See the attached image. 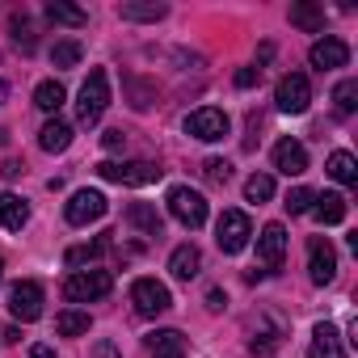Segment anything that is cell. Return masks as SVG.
<instances>
[{"mask_svg": "<svg viewBox=\"0 0 358 358\" xmlns=\"http://www.w3.org/2000/svg\"><path fill=\"white\" fill-rule=\"evenodd\" d=\"M274 169L287 173V177L308 173V148H303L299 139H278V143H274Z\"/></svg>", "mask_w": 358, "mask_h": 358, "instance_id": "obj_12", "label": "cell"}, {"mask_svg": "<svg viewBox=\"0 0 358 358\" xmlns=\"http://www.w3.org/2000/svg\"><path fill=\"white\" fill-rule=\"evenodd\" d=\"M80 55H85V47H80L76 38H64V43L51 47V64H55V68H76Z\"/></svg>", "mask_w": 358, "mask_h": 358, "instance_id": "obj_28", "label": "cell"}, {"mask_svg": "<svg viewBox=\"0 0 358 358\" xmlns=\"http://www.w3.org/2000/svg\"><path fill=\"white\" fill-rule=\"evenodd\" d=\"M47 17H51L55 26H72V30H80V26L89 22V13L76 9V5H68V0H51V5H47Z\"/></svg>", "mask_w": 358, "mask_h": 358, "instance_id": "obj_23", "label": "cell"}, {"mask_svg": "<svg viewBox=\"0 0 358 358\" xmlns=\"http://www.w3.org/2000/svg\"><path fill=\"white\" fill-rule=\"evenodd\" d=\"M106 106H110V76H106L101 68H93V72H89V80L80 85V101H76V118H80L85 127H93V122H101V114H106Z\"/></svg>", "mask_w": 358, "mask_h": 358, "instance_id": "obj_1", "label": "cell"}, {"mask_svg": "<svg viewBox=\"0 0 358 358\" xmlns=\"http://www.w3.org/2000/svg\"><path fill=\"white\" fill-rule=\"evenodd\" d=\"M333 106H337V114H354L358 110V80H341L333 89Z\"/></svg>", "mask_w": 358, "mask_h": 358, "instance_id": "obj_30", "label": "cell"}, {"mask_svg": "<svg viewBox=\"0 0 358 358\" xmlns=\"http://www.w3.org/2000/svg\"><path fill=\"white\" fill-rule=\"evenodd\" d=\"M257 257H262L270 270L282 266V257H287V232H282V224H266V228H262V236H257Z\"/></svg>", "mask_w": 358, "mask_h": 358, "instance_id": "obj_14", "label": "cell"}, {"mask_svg": "<svg viewBox=\"0 0 358 358\" xmlns=\"http://www.w3.org/2000/svg\"><path fill=\"white\" fill-rule=\"evenodd\" d=\"M30 358H55V350H51V345H34Z\"/></svg>", "mask_w": 358, "mask_h": 358, "instance_id": "obj_39", "label": "cell"}, {"mask_svg": "<svg viewBox=\"0 0 358 358\" xmlns=\"http://www.w3.org/2000/svg\"><path fill=\"white\" fill-rule=\"evenodd\" d=\"M68 143H72V127H68L64 118H51V122L38 131V148H43V152H68Z\"/></svg>", "mask_w": 358, "mask_h": 358, "instance_id": "obj_19", "label": "cell"}, {"mask_svg": "<svg viewBox=\"0 0 358 358\" xmlns=\"http://www.w3.org/2000/svg\"><path fill=\"white\" fill-rule=\"evenodd\" d=\"M122 143H127V135H122V131H118V127H114V131H106V135H101V148H106V152H118V148H122Z\"/></svg>", "mask_w": 358, "mask_h": 358, "instance_id": "obj_36", "label": "cell"}, {"mask_svg": "<svg viewBox=\"0 0 358 358\" xmlns=\"http://www.w3.org/2000/svg\"><path fill=\"white\" fill-rule=\"evenodd\" d=\"M224 303H228V295H224L220 287H215V291H207V308H211V312H220Z\"/></svg>", "mask_w": 358, "mask_h": 358, "instance_id": "obj_37", "label": "cell"}, {"mask_svg": "<svg viewBox=\"0 0 358 358\" xmlns=\"http://www.w3.org/2000/svg\"><path fill=\"white\" fill-rule=\"evenodd\" d=\"M169 215L182 224V228H203L207 224V199L199 194V190H190V186H173L169 190Z\"/></svg>", "mask_w": 358, "mask_h": 358, "instance_id": "obj_2", "label": "cell"}, {"mask_svg": "<svg viewBox=\"0 0 358 358\" xmlns=\"http://www.w3.org/2000/svg\"><path fill=\"white\" fill-rule=\"evenodd\" d=\"M203 173H207L211 186H228V182H232V164H228V160H207Z\"/></svg>", "mask_w": 358, "mask_h": 358, "instance_id": "obj_33", "label": "cell"}, {"mask_svg": "<svg viewBox=\"0 0 358 358\" xmlns=\"http://www.w3.org/2000/svg\"><path fill=\"white\" fill-rule=\"evenodd\" d=\"M118 13H122L127 22H160L169 9L160 5V0H127V5H122Z\"/></svg>", "mask_w": 358, "mask_h": 358, "instance_id": "obj_21", "label": "cell"}, {"mask_svg": "<svg viewBox=\"0 0 358 358\" xmlns=\"http://www.w3.org/2000/svg\"><path fill=\"white\" fill-rule=\"evenodd\" d=\"M131 303H135L139 316H160V312L173 308V295H169V287L156 282V278H135V282H131Z\"/></svg>", "mask_w": 358, "mask_h": 358, "instance_id": "obj_6", "label": "cell"}, {"mask_svg": "<svg viewBox=\"0 0 358 358\" xmlns=\"http://www.w3.org/2000/svg\"><path fill=\"white\" fill-rule=\"evenodd\" d=\"M308 274H312L316 287L337 278V253H333L329 236H312V245H308Z\"/></svg>", "mask_w": 358, "mask_h": 358, "instance_id": "obj_10", "label": "cell"}, {"mask_svg": "<svg viewBox=\"0 0 358 358\" xmlns=\"http://www.w3.org/2000/svg\"><path fill=\"white\" fill-rule=\"evenodd\" d=\"M106 249H110V241L101 236V241H93V245H76V249H68V257H64V262H68V266H85V262H97Z\"/></svg>", "mask_w": 358, "mask_h": 358, "instance_id": "obj_31", "label": "cell"}, {"mask_svg": "<svg viewBox=\"0 0 358 358\" xmlns=\"http://www.w3.org/2000/svg\"><path fill=\"white\" fill-rule=\"evenodd\" d=\"M308 59H312V68H320V72H329V68H345V59H350V47L341 43V38H320V43H312V51H308Z\"/></svg>", "mask_w": 358, "mask_h": 358, "instance_id": "obj_13", "label": "cell"}, {"mask_svg": "<svg viewBox=\"0 0 358 358\" xmlns=\"http://www.w3.org/2000/svg\"><path fill=\"white\" fill-rule=\"evenodd\" d=\"M312 203H316L312 211H316L320 224H341V220H345V199H341V194H316Z\"/></svg>", "mask_w": 358, "mask_h": 358, "instance_id": "obj_24", "label": "cell"}, {"mask_svg": "<svg viewBox=\"0 0 358 358\" xmlns=\"http://www.w3.org/2000/svg\"><path fill=\"white\" fill-rule=\"evenodd\" d=\"M245 199H249V203H270V199H274V177L253 173L249 182H245Z\"/></svg>", "mask_w": 358, "mask_h": 358, "instance_id": "obj_29", "label": "cell"}, {"mask_svg": "<svg viewBox=\"0 0 358 358\" xmlns=\"http://www.w3.org/2000/svg\"><path fill=\"white\" fill-rule=\"evenodd\" d=\"M127 224L139 228L143 236H160V215H156V207H148V203H131V207H127Z\"/></svg>", "mask_w": 358, "mask_h": 358, "instance_id": "obj_20", "label": "cell"}, {"mask_svg": "<svg viewBox=\"0 0 358 358\" xmlns=\"http://www.w3.org/2000/svg\"><path fill=\"white\" fill-rule=\"evenodd\" d=\"M9 312H13L22 324L38 320V316H43V287H38V282H17V287L9 291Z\"/></svg>", "mask_w": 358, "mask_h": 358, "instance_id": "obj_11", "label": "cell"}, {"mask_svg": "<svg viewBox=\"0 0 358 358\" xmlns=\"http://www.w3.org/2000/svg\"><path fill=\"white\" fill-rule=\"evenodd\" d=\"M169 270H173V278L190 282V278H199V270H203V253H199L194 245H177L173 257H169Z\"/></svg>", "mask_w": 358, "mask_h": 358, "instance_id": "obj_16", "label": "cell"}, {"mask_svg": "<svg viewBox=\"0 0 358 358\" xmlns=\"http://www.w3.org/2000/svg\"><path fill=\"white\" fill-rule=\"evenodd\" d=\"M0 274H5V262H0Z\"/></svg>", "mask_w": 358, "mask_h": 358, "instance_id": "obj_41", "label": "cell"}, {"mask_svg": "<svg viewBox=\"0 0 358 358\" xmlns=\"http://www.w3.org/2000/svg\"><path fill=\"white\" fill-rule=\"evenodd\" d=\"M291 26H299V30H324V9L320 5H291Z\"/></svg>", "mask_w": 358, "mask_h": 358, "instance_id": "obj_27", "label": "cell"}, {"mask_svg": "<svg viewBox=\"0 0 358 358\" xmlns=\"http://www.w3.org/2000/svg\"><path fill=\"white\" fill-rule=\"evenodd\" d=\"M257 80H262V68H241V72H236V85H241V89H253Z\"/></svg>", "mask_w": 358, "mask_h": 358, "instance_id": "obj_35", "label": "cell"}, {"mask_svg": "<svg viewBox=\"0 0 358 358\" xmlns=\"http://www.w3.org/2000/svg\"><path fill=\"white\" fill-rule=\"evenodd\" d=\"M249 236H253V224H249L245 211H224V215H220V224H215V245H220V253H241V249L249 245Z\"/></svg>", "mask_w": 358, "mask_h": 358, "instance_id": "obj_5", "label": "cell"}, {"mask_svg": "<svg viewBox=\"0 0 358 358\" xmlns=\"http://www.w3.org/2000/svg\"><path fill=\"white\" fill-rule=\"evenodd\" d=\"M64 101H68V93H64V85H59V80H43V85L34 89V106H38V110H47V114H55Z\"/></svg>", "mask_w": 358, "mask_h": 358, "instance_id": "obj_25", "label": "cell"}, {"mask_svg": "<svg viewBox=\"0 0 358 358\" xmlns=\"http://www.w3.org/2000/svg\"><path fill=\"white\" fill-rule=\"evenodd\" d=\"M308 358H345V345H341V337H337V329L333 324H316L312 329V345H308Z\"/></svg>", "mask_w": 358, "mask_h": 358, "instance_id": "obj_15", "label": "cell"}, {"mask_svg": "<svg viewBox=\"0 0 358 358\" xmlns=\"http://www.w3.org/2000/svg\"><path fill=\"white\" fill-rule=\"evenodd\" d=\"M148 350H152V358H186V337L177 329H160L148 337Z\"/></svg>", "mask_w": 358, "mask_h": 358, "instance_id": "obj_17", "label": "cell"}, {"mask_svg": "<svg viewBox=\"0 0 358 358\" xmlns=\"http://www.w3.org/2000/svg\"><path fill=\"white\" fill-rule=\"evenodd\" d=\"M93 358H122V354H118L110 341H97V345H93Z\"/></svg>", "mask_w": 358, "mask_h": 358, "instance_id": "obj_38", "label": "cell"}, {"mask_svg": "<svg viewBox=\"0 0 358 358\" xmlns=\"http://www.w3.org/2000/svg\"><path fill=\"white\" fill-rule=\"evenodd\" d=\"M312 199H316V194H312L308 186H295V190L287 194V203H282V207H287L291 215H303V211H312Z\"/></svg>", "mask_w": 358, "mask_h": 358, "instance_id": "obj_32", "label": "cell"}, {"mask_svg": "<svg viewBox=\"0 0 358 358\" xmlns=\"http://www.w3.org/2000/svg\"><path fill=\"white\" fill-rule=\"evenodd\" d=\"M5 97H9V85H5V80H0V101H5Z\"/></svg>", "mask_w": 358, "mask_h": 358, "instance_id": "obj_40", "label": "cell"}, {"mask_svg": "<svg viewBox=\"0 0 358 358\" xmlns=\"http://www.w3.org/2000/svg\"><path fill=\"white\" fill-rule=\"evenodd\" d=\"M324 169H329L333 182H341V186H354V182H358V160H354L350 152H333Z\"/></svg>", "mask_w": 358, "mask_h": 358, "instance_id": "obj_22", "label": "cell"}, {"mask_svg": "<svg viewBox=\"0 0 358 358\" xmlns=\"http://www.w3.org/2000/svg\"><path fill=\"white\" fill-rule=\"evenodd\" d=\"M0 224H5L9 232H22L30 224V207L22 194H0Z\"/></svg>", "mask_w": 358, "mask_h": 358, "instance_id": "obj_18", "label": "cell"}, {"mask_svg": "<svg viewBox=\"0 0 358 358\" xmlns=\"http://www.w3.org/2000/svg\"><path fill=\"white\" fill-rule=\"evenodd\" d=\"M97 173L106 177V182H118V186H152V182H160V173H164V169H156L152 160H131V164L101 160Z\"/></svg>", "mask_w": 358, "mask_h": 358, "instance_id": "obj_3", "label": "cell"}, {"mask_svg": "<svg viewBox=\"0 0 358 358\" xmlns=\"http://www.w3.org/2000/svg\"><path fill=\"white\" fill-rule=\"evenodd\" d=\"M308 101H312L308 76H303V72H287V76L278 80V89H274V106H278L282 114H303Z\"/></svg>", "mask_w": 358, "mask_h": 358, "instance_id": "obj_7", "label": "cell"}, {"mask_svg": "<svg viewBox=\"0 0 358 358\" xmlns=\"http://www.w3.org/2000/svg\"><path fill=\"white\" fill-rule=\"evenodd\" d=\"M106 211H110V203H106V194H101V190H76V194L68 199V207H64V215H68V224H72V228L97 224Z\"/></svg>", "mask_w": 358, "mask_h": 358, "instance_id": "obj_8", "label": "cell"}, {"mask_svg": "<svg viewBox=\"0 0 358 358\" xmlns=\"http://www.w3.org/2000/svg\"><path fill=\"white\" fill-rule=\"evenodd\" d=\"M110 287H114L110 270H76V274L64 282V295H68L72 303H89V299L110 295Z\"/></svg>", "mask_w": 358, "mask_h": 358, "instance_id": "obj_4", "label": "cell"}, {"mask_svg": "<svg viewBox=\"0 0 358 358\" xmlns=\"http://www.w3.org/2000/svg\"><path fill=\"white\" fill-rule=\"evenodd\" d=\"M228 131H232V122H228V114L215 110V106H203V110H194V114L186 118V135H194V139H203V143H215V139H224Z\"/></svg>", "mask_w": 358, "mask_h": 358, "instance_id": "obj_9", "label": "cell"}, {"mask_svg": "<svg viewBox=\"0 0 358 358\" xmlns=\"http://www.w3.org/2000/svg\"><path fill=\"white\" fill-rule=\"evenodd\" d=\"M89 324H93L89 312H76V308L55 316V333H64V337H80V333H89Z\"/></svg>", "mask_w": 358, "mask_h": 358, "instance_id": "obj_26", "label": "cell"}, {"mask_svg": "<svg viewBox=\"0 0 358 358\" xmlns=\"http://www.w3.org/2000/svg\"><path fill=\"white\" fill-rule=\"evenodd\" d=\"M13 38H17L26 51L34 47V26H30V17H26V13H13Z\"/></svg>", "mask_w": 358, "mask_h": 358, "instance_id": "obj_34", "label": "cell"}]
</instances>
